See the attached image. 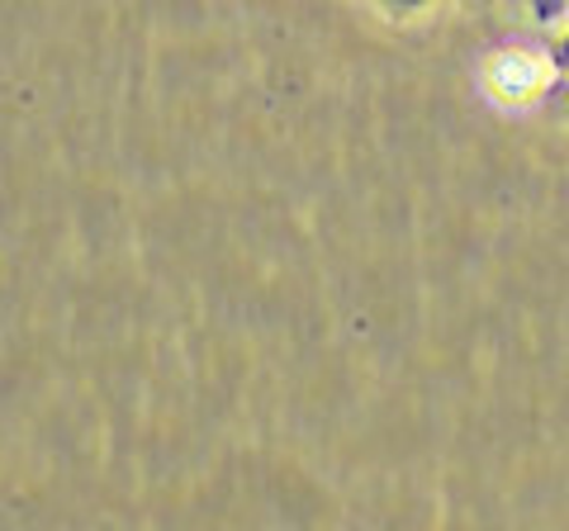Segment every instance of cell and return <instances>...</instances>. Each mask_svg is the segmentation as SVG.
<instances>
[{"label": "cell", "mask_w": 569, "mask_h": 531, "mask_svg": "<svg viewBox=\"0 0 569 531\" xmlns=\"http://www.w3.org/2000/svg\"><path fill=\"white\" fill-rule=\"evenodd\" d=\"M376 6L385 10V14H399V20H413V14H422V10H432L437 0H376Z\"/></svg>", "instance_id": "obj_2"}, {"label": "cell", "mask_w": 569, "mask_h": 531, "mask_svg": "<svg viewBox=\"0 0 569 531\" xmlns=\"http://www.w3.org/2000/svg\"><path fill=\"white\" fill-rule=\"evenodd\" d=\"M550 62H556L560 77H569V24H556V39H550Z\"/></svg>", "instance_id": "obj_3"}, {"label": "cell", "mask_w": 569, "mask_h": 531, "mask_svg": "<svg viewBox=\"0 0 569 531\" xmlns=\"http://www.w3.org/2000/svg\"><path fill=\"white\" fill-rule=\"evenodd\" d=\"M527 14L537 20L541 29H556L569 20V0H527Z\"/></svg>", "instance_id": "obj_1"}, {"label": "cell", "mask_w": 569, "mask_h": 531, "mask_svg": "<svg viewBox=\"0 0 569 531\" xmlns=\"http://www.w3.org/2000/svg\"><path fill=\"white\" fill-rule=\"evenodd\" d=\"M560 110H565V119H569V86H565V91H560Z\"/></svg>", "instance_id": "obj_4"}]
</instances>
